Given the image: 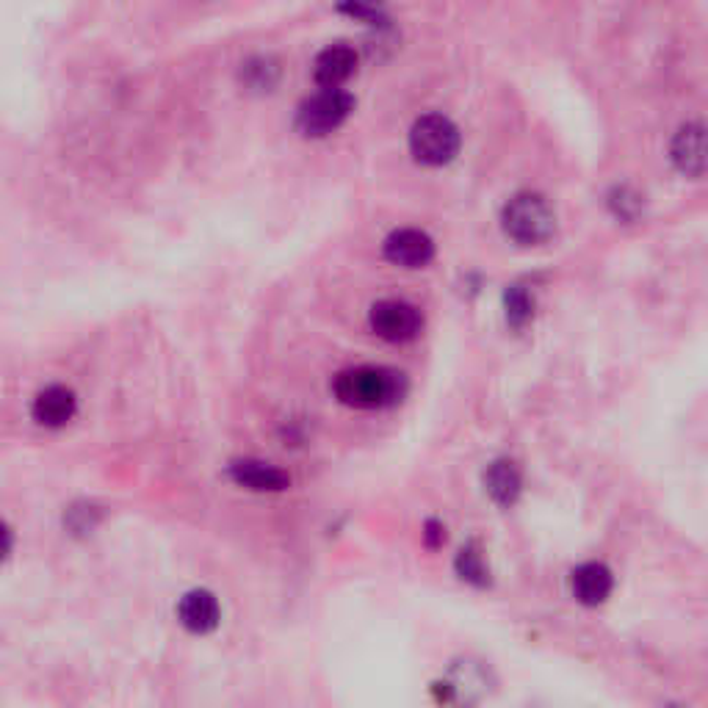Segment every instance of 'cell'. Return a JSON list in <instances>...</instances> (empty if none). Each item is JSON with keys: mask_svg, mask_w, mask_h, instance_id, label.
Returning <instances> with one entry per match:
<instances>
[{"mask_svg": "<svg viewBox=\"0 0 708 708\" xmlns=\"http://www.w3.org/2000/svg\"><path fill=\"white\" fill-rule=\"evenodd\" d=\"M332 391H335L338 402L346 404V407H391V404L402 402L404 391H407V379H404L402 371L382 366L346 368L335 377Z\"/></svg>", "mask_w": 708, "mask_h": 708, "instance_id": "obj_1", "label": "cell"}, {"mask_svg": "<svg viewBox=\"0 0 708 708\" xmlns=\"http://www.w3.org/2000/svg\"><path fill=\"white\" fill-rule=\"evenodd\" d=\"M557 230L551 205L540 194H517L504 208V233L523 246L546 244Z\"/></svg>", "mask_w": 708, "mask_h": 708, "instance_id": "obj_2", "label": "cell"}, {"mask_svg": "<svg viewBox=\"0 0 708 708\" xmlns=\"http://www.w3.org/2000/svg\"><path fill=\"white\" fill-rule=\"evenodd\" d=\"M410 150L415 161L427 167H443L460 150V131L443 114L420 117L410 131Z\"/></svg>", "mask_w": 708, "mask_h": 708, "instance_id": "obj_3", "label": "cell"}, {"mask_svg": "<svg viewBox=\"0 0 708 708\" xmlns=\"http://www.w3.org/2000/svg\"><path fill=\"white\" fill-rule=\"evenodd\" d=\"M354 100L349 91L343 89H321L313 97H307L300 106V114H296V127L302 131V136L321 138L330 136L332 131L346 122V117L352 114Z\"/></svg>", "mask_w": 708, "mask_h": 708, "instance_id": "obj_4", "label": "cell"}, {"mask_svg": "<svg viewBox=\"0 0 708 708\" xmlns=\"http://www.w3.org/2000/svg\"><path fill=\"white\" fill-rule=\"evenodd\" d=\"M420 327H424V316L415 305L402 300H384L371 307V330L377 332L382 341L391 343H407L418 338Z\"/></svg>", "mask_w": 708, "mask_h": 708, "instance_id": "obj_5", "label": "cell"}, {"mask_svg": "<svg viewBox=\"0 0 708 708\" xmlns=\"http://www.w3.org/2000/svg\"><path fill=\"white\" fill-rule=\"evenodd\" d=\"M672 163L679 167V172L689 174V178H700L708 172V131L703 125H684L670 147Z\"/></svg>", "mask_w": 708, "mask_h": 708, "instance_id": "obj_6", "label": "cell"}, {"mask_svg": "<svg viewBox=\"0 0 708 708\" xmlns=\"http://www.w3.org/2000/svg\"><path fill=\"white\" fill-rule=\"evenodd\" d=\"M384 258L391 264L404 266V269H420L435 258V244L427 233L404 228L388 235L384 241Z\"/></svg>", "mask_w": 708, "mask_h": 708, "instance_id": "obj_7", "label": "cell"}, {"mask_svg": "<svg viewBox=\"0 0 708 708\" xmlns=\"http://www.w3.org/2000/svg\"><path fill=\"white\" fill-rule=\"evenodd\" d=\"M357 70V53L349 45H330L313 64V78L321 89H341Z\"/></svg>", "mask_w": 708, "mask_h": 708, "instance_id": "obj_8", "label": "cell"}, {"mask_svg": "<svg viewBox=\"0 0 708 708\" xmlns=\"http://www.w3.org/2000/svg\"><path fill=\"white\" fill-rule=\"evenodd\" d=\"M75 410H78L75 393L70 391V388H64V384H50V388H45V391L34 399L30 413H34V420L42 424V427L59 429L75 418Z\"/></svg>", "mask_w": 708, "mask_h": 708, "instance_id": "obj_9", "label": "cell"}, {"mask_svg": "<svg viewBox=\"0 0 708 708\" xmlns=\"http://www.w3.org/2000/svg\"><path fill=\"white\" fill-rule=\"evenodd\" d=\"M178 618H181L183 628H188L192 634H210L222 620L217 595L208 593V589H192V593L183 595Z\"/></svg>", "mask_w": 708, "mask_h": 708, "instance_id": "obj_10", "label": "cell"}, {"mask_svg": "<svg viewBox=\"0 0 708 708\" xmlns=\"http://www.w3.org/2000/svg\"><path fill=\"white\" fill-rule=\"evenodd\" d=\"M230 476H233L235 485L255 492H280L289 490L291 485V476L285 471L260 463V460H239V463L230 465Z\"/></svg>", "mask_w": 708, "mask_h": 708, "instance_id": "obj_11", "label": "cell"}, {"mask_svg": "<svg viewBox=\"0 0 708 708\" xmlns=\"http://www.w3.org/2000/svg\"><path fill=\"white\" fill-rule=\"evenodd\" d=\"M614 578L607 564L587 562L573 571V595L582 600L584 607H600L612 595Z\"/></svg>", "mask_w": 708, "mask_h": 708, "instance_id": "obj_12", "label": "cell"}, {"mask_svg": "<svg viewBox=\"0 0 708 708\" xmlns=\"http://www.w3.org/2000/svg\"><path fill=\"white\" fill-rule=\"evenodd\" d=\"M521 471L510 460H499L492 463L485 474V487L490 492V499L501 506H512L521 496Z\"/></svg>", "mask_w": 708, "mask_h": 708, "instance_id": "obj_13", "label": "cell"}, {"mask_svg": "<svg viewBox=\"0 0 708 708\" xmlns=\"http://www.w3.org/2000/svg\"><path fill=\"white\" fill-rule=\"evenodd\" d=\"M456 573L468 584H476V587H487L490 584V567H487L485 557H481V551L476 546L460 551V557H456Z\"/></svg>", "mask_w": 708, "mask_h": 708, "instance_id": "obj_14", "label": "cell"}, {"mask_svg": "<svg viewBox=\"0 0 708 708\" xmlns=\"http://www.w3.org/2000/svg\"><path fill=\"white\" fill-rule=\"evenodd\" d=\"M504 307H506V321H510L515 330L526 327L535 316V300L528 294L523 285H512L510 291L504 294Z\"/></svg>", "mask_w": 708, "mask_h": 708, "instance_id": "obj_15", "label": "cell"}, {"mask_svg": "<svg viewBox=\"0 0 708 708\" xmlns=\"http://www.w3.org/2000/svg\"><path fill=\"white\" fill-rule=\"evenodd\" d=\"M244 81L253 89H266L269 91L277 81V66L274 61L269 59H255L244 66Z\"/></svg>", "mask_w": 708, "mask_h": 708, "instance_id": "obj_16", "label": "cell"}, {"mask_svg": "<svg viewBox=\"0 0 708 708\" xmlns=\"http://www.w3.org/2000/svg\"><path fill=\"white\" fill-rule=\"evenodd\" d=\"M341 9L352 17L366 20V23H384V0H343Z\"/></svg>", "mask_w": 708, "mask_h": 708, "instance_id": "obj_17", "label": "cell"}, {"mask_svg": "<svg viewBox=\"0 0 708 708\" xmlns=\"http://www.w3.org/2000/svg\"><path fill=\"white\" fill-rule=\"evenodd\" d=\"M424 540H427L429 548L443 546V542H445V528H443V523L429 521L427 523V532H424Z\"/></svg>", "mask_w": 708, "mask_h": 708, "instance_id": "obj_18", "label": "cell"}]
</instances>
